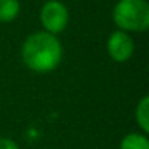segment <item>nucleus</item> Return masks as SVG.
<instances>
[{"mask_svg":"<svg viewBox=\"0 0 149 149\" xmlns=\"http://www.w3.org/2000/svg\"><path fill=\"white\" fill-rule=\"evenodd\" d=\"M136 120L145 132H149V98L145 97L136 108Z\"/></svg>","mask_w":149,"mask_h":149,"instance_id":"nucleus-7","label":"nucleus"},{"mask_svg":"<svg viewBox=\"0 0 149 149\" xmlns=\"http://www.w3.org/2000/svg\"><path fill=\"white\" fill-rule=\"evenodd\" d=\"M40 18L47 32L54 35L66 28L69 22V12L63 3L57 2V0H50L42 6Z\"/></svg>","mask_w":149,"mask_h":149,"instance_id":"nucleus-3","label":"nucleus"},{"mask_svg":"<svg viewBox=\"0 0 149 149\" xmlns=\"http://www.w3.org/2000/svg\"><path fill=\"white\" fill-rule=\"evenodd\" d=\"M0 149H19V148L10 139H0Z\"/></svg>","mask_w":149,"mask_h":149,"instance_id":"nucleus-8","label":"nucleus"},{"mask_svg":"<svg viewBox=\"0 0 149 149\" xmlns=\"http://www.w3.org/2000/svg\"><path fill=\"white\" fill-rule=\"evenodd\" d=\"M108 54L116 61H126L133 54V41L124 31H116L110 35L107 42Z\"/></svg>","mask_w":149,"mask_h":149,"instance_id":"nucleus-4","label":"nucleus"},{"mask_svg":"<svg viewBox=\"0 0 149 149\" xmlns=\"http://www.w3.org/2000/svg\"><path fill=\"white\" fill-rule=\"evenodd\" d=\"M22 58L31 70L40 73L50 72L61 60L60 41L50 32H35L24 42Z\"/></svg>","mask_w":149,"mask_h":149,"instance_id":"nucleus-1","label":"nucleus"},{"mask_svg":"<svg viewBox=\"0 0 149 149\" xmlns=\"http://www.w3.org/2000/svg\"><path fill=\"white\" fill-rule=\"evenodd\" d=\"M18 0H0V22H12L19 15Z\"/></svg>","mask_w":149,"mask_h":149,"instance_id":"nucleus-5","label":"nucleus"},{"mask_svg":"<svg viewBox=\"0 0 149 149\" xmlns=\"http://www.w3.org/2000/svg\"><path fill=\"white\" fill-rule=\"evenodd\" d=\"M120 149H149V142L146 136L132 133V134H127L121 140Z\"/></svg>","mask_w":149,"mask_h":149,"instance_id":"nucleus-6","label":"nucleus"},{"mask_svg":"<svg viewBox=\"0 0 149 149\" xmlns=\"http://www.w3.org/2000/svg\"><path fill=\"white\" fill-rule=\"evenodd\" d=\"M114 22L123 31H145L149 26V6L145 0H120L113 12Z\"/></svg>","mask_w":149,"mask_h":149,"instance_id":"nucleus-2","label":"nucleus"}]
</instances>
